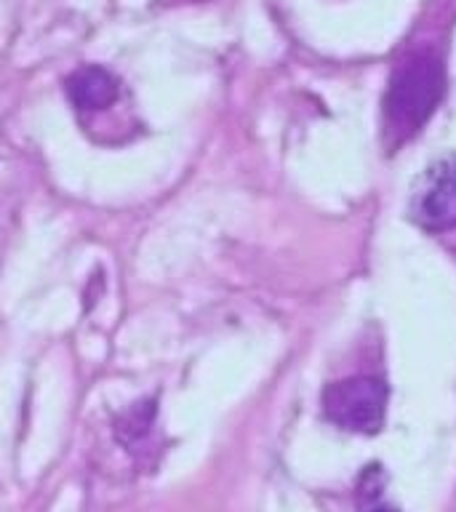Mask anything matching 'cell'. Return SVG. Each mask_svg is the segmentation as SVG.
Here are the masks:
<instances>
[{"mask_svg": "<svg viewBox=\"0 0 456 512\" xmlns=\"http://www.w3.org/2000/svg\"><path fill=\"white\" fill-rule=\"evenodd\" d=\"M446 94V70L435 54H414L395 67L384 94V134L395 147L430 120Z\"/></svg>", "mask_w": 456, "mask_h": 512, "instance_id": "6da1fadb", "label": "cell"}, {"mask_svg": "<svg viewBox=\"0 0 456 512\" xmlns=\"http://www.w3.org/2000/svg\"><path fill=\"white\" fill-rule=\"evenodd\" d=\"M323 411L342 430L374 435L384 424L387 384L376 376H350L328 384L323 392Z\"/></svg>", "mask_w": 456, "mask_h": 512, "instance_id": "7a4b0ae2", "label": "cell"}, {"mask_svg": "<svg viewBox=\"0 0 456 512\" xmlns=\"http://www.w3.org/2000/svg\"><path fill=\"white\" fill-rule=\"evenodd\" d=\"M411 219L430 232L456 227V155L432 163L416 182Z\"/></svg>", "mask_w": 456, "mask_h": 512, "instance_id": "3957f363", "label": "cell"}, {"mask_svg": "<svg viewBox=\"0 0 456 512\" xmlns=\"http://www.w3.org/2000/svg\"><path fill=\"white\" fill-rule=\"evenodd\" d=\"M64 91L75 110L102 112L120 99V80L107 67L83 64L64 80Z\"/></svg>", "mask_w": 456, "mask_h": 512, "instance_id": "277c9868", "label": "cell"}, {"mask_svg": "<svg viewBox=\"0 0 456 512\" xmlns=\"http://www.w3.org/2000/svg\"><path fill=\"white\" fill-rule=\"evenodd\" d=\"M155 400L144 398L134 406H128L123 414L115 419V438L120 440V446L136 451L139 446H144L150 440L152 430H155Z\"/></svg>", "mask_w": 456, "mask_h": 512, "instance_id": "5b68a950", "label": "cell"}, {"mask_svg": "<svg viewBox=\"0 0 456 512\" xmlns=\"http://www.w3.org/2000/svg\"><path fill=\"white\" fill-rule=\"evenodd\" d=\"M358 504L363 512H398L384 499V472L379 464L366 467L358 483Z\"/></svg>", "mask_w": 456, "mask_h": 512, "instance_id": "8992f818", "label": "cell"}]
</instances>
